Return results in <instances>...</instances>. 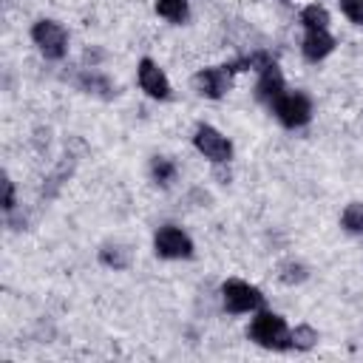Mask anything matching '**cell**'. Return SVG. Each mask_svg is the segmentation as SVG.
Instances as JSON below:
<instances>
[{"label":"cell","instance_id":"6da1fadb","mask_svg":"<svg viewBox=\"0 0 363 363\" xmlns=\"http://www.w3.org/2000/svg\"><path fill=\"white\" fill-rule=\"evenodd\" d=\"M247 337L261 346V349H269V352H284L289 349V326L284 320V315L272 312V309H255L252 312V320L247 326Z\"/></svg>","mask_w":363,"mask_h":363},{"label":"cell","instance_id":"7a4b0ae2","mask_svg":"<svg viewBox=\"0 0 363 363\" xmlns=\"http://www.w3.org/2000/svg\"><path fill=\"white\" fill-rule=\"evenodd\" d=\"M221 303L230 315H247L264 306V295L255 284L241 281V278H227L221 284Z\"/></svg>","mask_w":363,"mask_h":363},{"label":"cell","instance_id":"3957f363","mask_svg":"<svg viewBox=\"0 0 363 363\" xmlns=\"http://www.w3.org/2000/svg\"><path fill=\"white\" fill-rule=\"evenodd\" d=\"M31 40L34 45L40 48V54L45 60H62L68 54V31L62 23L51 20V17H40L34 26H31Z\"/></svg>","mask_w":363,"mask_h":363},{"label":"cell","instance_id":"277c9868","mask_svg":"<svg viewBox=\"0 0 363 363\" xmlns=\"http://www.w3.org/2000/svg\"><path fill=\"white\" fill-rule=\"evenodd\" d=\"M272 116L284 125V128H303L312 119V99L303 91H284L272 105H269Z\"/></svg>","mask_w":363,"mask_h":363},{"label":"cell","instance_id":"5b68a950","mask_svg":"<svg viewBox=\"0 0 363 363\" xmlns=\"http://www.w3.org/2000/svg\"><path fill=\"white\" fill-rule=\"evenodd\" d=\"M193 238L176 227V224H162L156 233H153V252L164 261H184V258H193Z\"/></svg>","mask_w":363,"mask_h":363},{"label":"cell","instance_id":"8992f818","mask_svg":"<svg viewBox=\"0 0 363 363\" xmlns=\"http://www.w3.org/2000/svg\"><path fill=\"white\" fill-rule=\"evenodd\" d=\"M193 147L204 159H210L213 164H227L233 159V142L218 128H213L207 122L196 125V130H193Z\"/></svg>","mask_w":363,"mask_h":363},{"label":"cell","instance_id":"52a82bcc","mask_svg":"<svg viewBox=\"0 0 363 363\" xmlns=\"http://www.w3.org/2000/svg\"><path fill=\"white\" fill-rule=\"evenodd\" d=\"M233 77H235L233 62H224V65H207V68L196 71V77H193V88H196L199 96H204V99H221V96H227V91L233 88Z\"/></svg>","mask_w":363,"mask_h":363},{"label":"cell","instance_id":"ba28073f","mask_svg":"<svg viewBox=\"0 0 363 363\" xmlns=\"http://www.w3.org/2000/svg\"><path fill=\"white\" fill-rule=\"evenodd\" d=\"M136 79H139V88L150 96V99H170V94H173V88H170V79H167V74L159 68V62L156 60H150V57H142L139 60V65H136Z\"/></svg>","mask_w":363,"mask_h":363},{"label":"cell","instance_id":"9c48e42d","mask_svg":"<svg viewBox=\"0 0 363 363\" xmlns=\"http://www.w3.org/2000/svg\"><path fill=\"white\" fill-rule=\"evenodd\" d=\"M284 91H286V79H284L278 62H269L267 68L258 71V79H255V99L258 102H264L269 108Z\"/></svg>","mask_w":363,"mask_h":363},{"label":"cell","instance_id":"30bf717a","mask_svg":"<svg viewBox=\"0 0 363 363\" xmlns=\"http://www.w3.org/2000/svg\"><path fill=\"white\" fill-rule=\"evenodd\" d=\"M335 51V37L329 34V28H318V31H303L301 40V54L306 62H320Z\"/></svg>","mask_w":363,"mask_h":363},{"label":"cell","instance_id":"8fae6325","mask_svg":"<svg viewBox=\"0 0 363 363\" xmlns=\"http://www.w3.org/2000/svg\"><path fill=\"white\" fill-rule=\"evenodd\" d=\"M74 85H77L82 94H91V96H99V99H113V96H116V85H113L105 74H99L96 68L79 71L77 79H74Z\"/></svg>","mask_w":363,"mask_h":363},{"label":"cell","instance_id":"7c38bea8","mask_svg":"<svg viewBox=\"0 0 363 363\" xmlns=\"http://www.w3.org/2000/svg\"><path fill=\"white\" fill-rule=\"evenodd\" d=\"M153 9L162 20L176 23V26L187 23L190 17V0H153Z\"/></svg>","mask_w":363,"mask_h":363},{"label":"cell","instance_id":"4fadbf2b","mask_svg":"<svg viewBox=\"0 0 363 363\" xmlns=\"http://www.w3.org/2000/svg\"><path fill=\"white\" fill-rule=\"evenodd\" d=\"M99 264L119 272V269H128L130 267V250L122 247V244H102L99 247Z\"/></svg>","mask_w":363,"mask_h":363},{"label":"cell","instance_id":"5bb4252c","mask_svg":"<svg viewBox=\"0 0 363 363\" xmlns=\"http://www.w3.org/2000/svg\"><path fill=\"white\" fill-rule=\"evenodd\" d=\"M147 173H150V179H153L159 187H167V184L176 179L179 167H176V162H173L170 156H153L150 164H147Z\"/></svg>","mask_w":363,"mask_h":363},{"label":"cell","instance_id":"9a60e30c","mask_svg":"<svg viewBox=\"0 0 363 363\" xmlns=\"http://www.w3.org/2000/svg\"><path fill=\"white\" fill-rule=\"evenodd\" d=\"M298 20H301L303 31L329 28V11H326L320 3H309V6H303V9H301V14H298Z\"/></svg>","mask_w":363,"mask_h":363},{"label":"cell","instance_id":"2e32d148","mask_svg":"<svg viewBox=\"0 0 363 363\" xmlns=\"http://www.w3.org/2000/svg\"><path fill=\"white\" fill-rule=\"evenodd\" d=\"M340 227L349 235H363V201H349L340 213Z\"/></svg>","mask_w":363,"mask_h":363},{"label":"cell","instance_id":"e0dca14e","mask_svg":"<svg viewBox=\"0 0 363 363\" xmlns=\"http://www.w3.org/2000/svg\"><path fill=\"white\" fill-rule=\"evenodd\" d=\"M318 343V332L309 323H298L295 329H289V349L295 352H309Z\"/></svg>","mask_w":363,"mask_h":363},{"label":"cell","instance_id":"ac0fdd59","mask_svg":"<svg viewBox=\"0 0 363 363\" xmlns=\"http://www.w3.org/2000/svg\"><path fill=\"white\" fill-rule=\"evenodd\" d=\"M306 275H309V269H306L301 261H295V258H286V261H281V267H278V278H281L284 284H289V286L303 284Z\"/></svg>","mask_w":363,"mask_h":363},{"label":"cell","instance_id":"d6986e66","mask_svg":"<svg viewBox=\"0 0 363 363\" xmlns=\"http://www.w3.org/2000/svg\"><path fill=\"white\" fill-rule=\"evenodd\" d=\"M337 6L352 26H363V0H337Z\"/></svg>","mask_w":363,"mask_h":363},{"label":"cell","instance_id":"ffe728a7","mask_svg":"<svg viewBox=\"0 0 363 363\" xmlns=\"http://www.w3.org/2000/svg\"><path fill=\"white\" fill-rule=\"evenodd\" d=\"M14 204H17V201H14V182H11L9 176H3V210L11 213Z\"/></svg>","mask_w":363,"mask_h":363}]
</instances>
